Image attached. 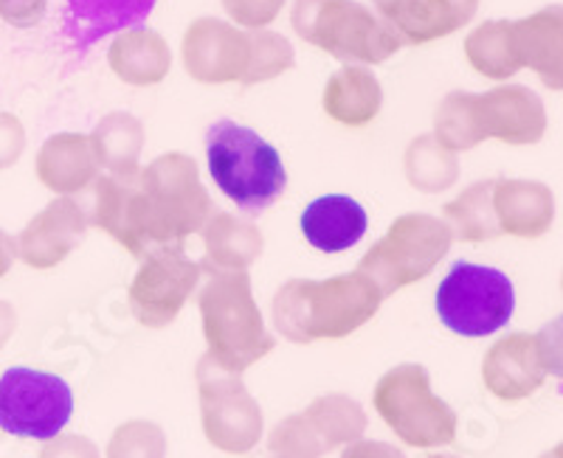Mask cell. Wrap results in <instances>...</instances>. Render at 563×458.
<instances>
[{
    "label": "cell",
    "instance_id": "d6986e66",
    "mask_svg": "<svg viewBox=\"0 0 563 458\" xmlns=\"http://www.w3.org/2000/svg\"><path fill=\"white\" fill-rule=\"evenodd\" d=\"M158 0H65L63 32L77 52H88L102 37L139 29Z\"/></svg>",
    "mask_w": 563,
    "mask_h": 458
},
{
    "label": "cell",
    "instance_id": "e0dca14e",
    "mask_svg": "<svg viewBox=\"0 0 563 458\" xmlns=\"http://www.w3.org/2000/svg\"><path fill=\"white\" fill-rule=\"evenodd\" d=\"M493 211L501 234L516 239H538L555 223V194L541 180L496 178Z\"/></svg>",
    "mask_w": 563,
    "mask_h": 458
},
{
    "label": "cell",
    "instance_id": "8992f818",
    "mask_svg": "<svg viewBox=\"0 0 563 458\" xmlns=\"http://www.w3.org/2000/svg\"><path fill=\"white\" fill-rule=\"evenodd\" d=\"M454 245V234L442 216H397L378 243L358 261V273L375 281L384 299L417 284L440 268Z\"/></svg>",
    "mask_w": 563,
    "mask_h": 458
},
{
    "label": "cell",
    "instance_id": "277c9868",
    "mask_svg": "<svg viewBox=\"0 0 563 458\" xmlns=\"http://www.w3.org/2000/svg\"><path fill=\"white\" fill-rule=\"evenodd\" d=\"M209 360L240 375L274 351L276 340L265 329L263 312L254 301L249 273L209 276L198 295Z\"/></svg>",
    "mask_w": 563,
    "mask_h": 458
},
{
    "label": "cell",
    "instance_id": "f35d334b",
    "mask_svg": "<svg viewBox=\"0 0 563 458\" xmlns=\"http://www.w3.org/2000/svg\"><path fill=\"white\" fill-rule=\"evenodd\" d=\"M341 458H406L397 447L384 445V442H355L344 450Z\"/></svg>",
    "mask_w": 563,
    "mask_h": 458
},
{
    "label": "cell",
    "instance_id": "603a6c76",
    "mask_svg": "<svg viewBox=\"0 0 563 458\" xmlns=\"http://www.w3.org/2000/svg\"><path fill=\"white\" fill-rule=\"evenodd\" d=\"M301 234L321 254H344L364 239L369 216L350 194H324L301 211Z\"/></svg>",
    "mask_w": 563,
    "mask_h": 458
},
{
    "label": "cell",
    "instance_id": "4dcf8cb0",
    "mask_svg": "<svg viewBox=\"0 0 563 458\" xmlns=\"http://www.w3.org/2000/svg\"><path fill=\"white\" fill-rule=\"evenodd\" d=\"M476 96L467 90H454L437 104L434 110V138L442 147L451 149L454 155L471 153L485 141L479 124V108H476Z\"/></svg>",
    "mask_w": 563,
    "mask_h": 458
},
{
    "label": "cell",
    "instance_id": "d4e9b609",
    "mask_svg": "<svg viewBox=\"0 0 563 458\" xmlns=\"http://www.w3.org/2000/svg\"><path fill=\"white\" fill-rule=\"evenodd\" d=\"M321 108L341 127H366L384 108V88L366 65H344L327 79Z\"/></svg>",
    "mask_w": 563,
    "mask_h": 458
},
{
    "label": "cell",
    "instance_id": "7a4b0ae2",
    "mask_svg": "<svg viewBox=\"0 0 563 458\" xmlns=\"http://www.w3.org/2000/svg\"><path fill=\"white\" fill-rule=\"evenodd\" d=\"M214 211L192 155H158L139 172V236L144 256L164 245H184L206 228Z\"/></svg>",
    "mask_w": 563,
    "mask_h": 458
},
{
    "label": "cell",
    "instance_id": "30bf717a",
    "mask_svg": "<svg viewBox=\"0 0 563 458\" xmlns=\"http://www.w3.org/2000/svg\"><path fill=\"white\" fill-rule=\"evenodd\" d=\"M203 268L186 254L184 245H164L141 259L133 284L128 290L135 321L147 329H164L173 324L198 290Z\"/></svg>",
    "mask_w": 563,
    "mask_h": 458
},
{
    "label": "cell",
    "instance_id": "ee69618b",
    "mask_svg": "<svg viewBox=\"0 0 563 458\" xmlns=\"http://www.w3.org/2000/svg\"><path fill=\"white\" fill-rule=\"evenodd\" d=\"M431 458H456V456H431Z\"/></svg>",
    "mask_w": 563,
    "mask_h": 458
},
{
    "label": "cell",
    "instance_id": "ba28073f",
    "mask_svg": "<svg viewBox=\"0 0 563 458\" xmlns=\"http://www.w3.org/2000/svg\"><path fill=\"white\" fill-rule=\"evenodd\" d=\"M442 326L462 337H485L505 329L516 310L507 273L474 261H456L434 295Z\"/></svg>",
    "mask_w": 563,
    "mask_h": 458
},
{
    "label": "cell",
    "instance_id": "ab89813d",
    "mask_svg": "<svg viewBox=\"0 0 563 458\" xmlns=\"http://www.w3.org/2000/svg\"><path fill=\"white\" fill-rule=\"evenodd\" d=\"M14 259H18V243H14L7 231H0V279L12 270Z\"/></svg>",
    "mask_w": 563,
    "mask_h": 458
},
{
    "label": "cell",
    "instance_id": "8fae6325",
    "mask_svg": "<svg viewBox=\"0 0 563 458\" xmlns=\"http://www.w3.org/2000/svg\"><path fill=\"white\" fill-rule=\"evenodd\" d=\"M203 431L214 447L225 453H249L263 433V411L256 407L240 375L220 369L203 357L198 366Z\"/></svg>",
    "mask_w": 563,
    "mask_h": 458
},
{
    "label": "cell",
    "instance_id": "4316f807",
    "mask_svg": "<svg viewBox=\"0 0 563 458\" xmlns=\"http://www.w3.org/2000/svg\"><path fill=\"white\" fill-rule=\"evenodd\" d=\"M88 138L99 169L108 175H133L141 169L139 160L147 144V133L133 113H124V110L108 113Z\"/></svg>",
    "mask_w": 563,
    "mask_h": 458
},
{
    "label": "cell",
    "instance_id": "5bb4252c",
    "mask_svg": "<svg viewBox=\"0 0 563 458\" xmlns=\"http://www.w3.org/2000/svg\"><path fill=\"white\" fill-rule=\"evenodd\" d=\"M85 234H88L85 205L74 198H57L20 231L14 239L18 259L34 270H52L82 245Z\"/></svg>",
    "mask_w": 563,
    "mask_h": 458
},
{
    "label": "cell",
    "instance_id": "8d00e7d4",
    "mask_svg": "<svg viewBox=\"0 0 563 458\" xmlns=\"http://www.w3.org/2000/svg\"><path fill=\"white\" fill-rule=\"evenodd\" d=\"M48 0H0V20L14 29H34L43 23Z\"/></svg>",
    "mask_w": 563,
    "mask_h": 458
},
{
    "label": "cell",
    "instance_id": "7bdbcfd3",
    "mask_svg": "<svg viewBox=\"0 0 563 458\" xmlns=\"http://www.w3.org/2000/svg\"><path fill=\"white\" fill-rule=\"evenodd\" d=\"M541 458H563V442L558 447H552V450H547Z\"/></svg>",
    "mask_w": 563,
    "mask_h": 458
},
{
    "label": "cell",
    "instance_id": "b9f144b4",
    "mask_svg": "<svg viewBox=\"0 0 563 458\" xmlns=\"http://www.w3.org/2000/svg\"><path fill=\"white\" fill-rule=\"evenodd\" d=\"M406 3H409V0H372V7H375V12H378L384 20L395 18V12H400V9H404Z\"/></svg>",
    "mask_w": 563,
    "mask_h": 458
},
{
    "label": "cell",
    "instance_id": "74e56055",
    "mask_svg": "<svg viewBox=\"0 0 563 458\" xmlns=\"http://www.w3.org/2000/svg\"><path fill=\"white\" fill-rule=\"evenodd\" d=\"M40 458H99V453L88 439L68 436V439H59L54 442V445L45 447Z\"/></svg>",
    "mask_w": 563,
    "mask_h": 458
},
{
    "label": "cell",
    "instance_id": "5b68a950",
    "mask_svg": "<svg viewBox=\"0 0 563 458\" xmlns=\"http://www.w3.org/2000/svg\"><path fill=\"white\" fill-rule=\"evenodd\" d=\"M290 26L344 65H380L404 48L389 20L358 0H294Z\"/></svg>",
    "mask_w": 563,
    "mask_h": 458
},
{
    "label": "cell",
    "instance_id": "9a60e30c",
    "mask_svg": "<svg viewBox=\"0 0 563 458\" xmlns=\"http://www.w3.org/2000/svg\"><path fill=\"white\" fill-rule=\"evenodd\" d=\"M482 133L507 147H532L547 133V108L525 85H499L476 96Z\"/></svg>",
    "mask_w": 563,
    "mask_h": 458
},
{
    "label": "cell",
    "instance_id": "1f68e13d",
    "mask_svg": "<svg viewBox=\"0 0 563 458\" xmlns=\"http://www.w3.org/2000/svg\"><path fill=\"white\" fill-rule=\"evenodd\" d=\"M251 34V59H249V70H245L243 85H263L271 82V79L282 77V74H288L290 68L296 65V52L294 45H290L288 37H282V34L268 32H249Z\"/></svg>",
    "mask_w": 563,
    "mask_h": 458
},
{
    "label": "cell",
    "instance_id": "f6af8a7d",
    "mask_svg": "<svg viewBox=\"0 0 563 458\" xmlns=\"http://www.w3.org/2000/svg\"><path fill=\"white\" fill-rule=\"evenodd\" d=\"M561 293H563V273H561Z\"/></svg>",
    "mask_w": 563,
    "mask_h": 458
},
{
    "label": "cell",
    "instance_id": "3957f363",
    "mask_svg": "<svg viewBox=\"0 0 563 458\" xmlns=\"http://www.w3.org/2000/svg\"><path fill=\"white\" fill-rule=\"evenodd\" d=\"M206 164L220 194L245 214L271 209L288 189L282 155L251 127L220 119L206 133Z\"/></svg>",
    "mask_w": 563,
    "mask_h": 458
},
{
    "label": "cell",
    "instance_id": "60d3db41",
    "mask_svg": "<svg viewBox=\"0 0 563 458\" xmlns=\"http://www.w3.org/2000/svg\"><path fill=\"white\" fill-rule=\"evenodd\" d=\"M12 332H14V310L7 304V301H0V344H3Z\"/></svg>",
    "mask_w": 563,
    "mask_h": 458
},
{
    "label": "cell",
    "instance_id": "f546056e",
    "mask_svg": "<svg viewBox=\"0 0 563 458\" xmlns=\"http://www.w3.org/2000/svg\"><path fill=\"white\" fill-rule=\"evenodd\" d=\"M404 172L411 189L422 194H442L460 180V158L431 133L417 135L404 153Z\"/></svg>",
    "mask_w": 563,
    "mask_h": 458
},
{
    "label": "cell",
    "instance_id": "cb8c5ba5",
    "mask_svg": "<svg viewBox=\"0 0 563 458\" xmlns=\"http://www.w3.org/2000/svg\"><path fill=\"white\" fill-rule=\"evenodd\" d=\"M108 65L124 85L153 88L169 77L173 48L155 29H130L113 37L108 48Z\"/></svg>",
    "mask_w": 563,
    "mask_h": 458
},
{
    "label": "cell",
    "instance_id": "f1b7e54d",
    "mask_svg": "<svg viewBox=\"0 0 563 458\" xmlns=\"http://www.w3.org/2000/svg\"><path fill=\"white\" fill-rule=\"evenodd\" d=\"M493 189H496V178L479 180V183L467 186L462 194H456L451 203L442 205V220L451 228L454 239L471 245L499 239L501 231L496 223V211H493Z\"/></svg>",
    "mask_w": 563,
    "mask_h": 458
},
{
    "label": "cell",
    "instance_id": "4fadbf2b",
    "mask_svg": "<svg viewBox=\"0 0 563 458\" xmlns=\"http://www.w3.org/2000/svg\"><path fill=\"white\" fill-rule=\"evenodd\" d=\"M184 70L200 85L243 82L251 59V34L218 18H198L180 40Z\"/></svg>",
    "mask_w": 563,
    "mask_h": 458
},
{
    "label": "cell",
    "instance_id": "d590c367",
    "mask_svg": "<svg viewBox=\"0 0 563 458\" xmlns=\"http://www.w3.org/2000/svg\"><path fill=\"white\" fill-rule=\"evenodd\" d=\"M26 149V130L18 115L0 113V172L14 166Z\"/></svg>",
    "mask_w": 563,
    "mask_h": 458
},
{
    "label": "cell",
    "instance_id": "ffe728a7",
    "mask_svg": "<svg viewBox=\"0 0 563 458\" xmlns=\"http://www.w3.org/2000/svg\"><path fill=\"white\" fill-rule=\"evenodd\" d=\"M34 172L48 191L59 198H74L88 191L102 169H99L88 135L57 133L40 147Z\"/></svg>",
    "mask_w": 563,
    "mask_h": 458
},
{
    "label": "cell",
    "instance_id": "9c48e42d",
    "mask_svg": "<svg viewBox=\"0 0 563 458\" xmlns=\"http://www.w3.org/2000/svg\"><path fill=\"white\" fill-rule=\"evenodd\" d=\"M74 414V391L48 371L14 366L0 375V431L20 439H57Z\"/></svg>",
    "mask_w": 563,
    "mask_h": 458
},
{
    "label": "cell",
    "instance_id": "6da1fadb",
    "mask_svg": "<svg viewBox=\"0 0 563 458\" xmlns=\"http://www.w3.org/2000/svg\"><path fill=\"white\" fill-rule=\"evenodd\" d=\"M384 295L364 273L330 279H290L276 290L271 315L274 326L290 344L339 340L358 332L378 315Z\"/></svg>",
    "mask_w": 563,
    "mask_h": 458
},
{
    "label": "cell",
    "instance_id": "7402d4cb",
    "mask_svg": "<svg viewBox=\"0 0 563 458\" xmlns=\"http://www.w3.org/2000/svg\"><path fill=\"white\" fill-rule=\"evenodd\" d=\"M200 236H203L200 268L209 276L249 273V268L254 261H260L265 248L260 225L245 220V216L225 214V211H214Z\"/></svg>",
    "mask_w": 563,
    "mask_h": 458
},
{
    "label": "cell",
    "instance_id": "d6a6232c",
    "mask_svg": "<svg viewBox=\"0 0 563 458\" xmlns=\"http://www.w3.org/2000/svg\"><path fill=\"white\" fill-rule=\"evenodd\" d=\"M108 458H164V433L150 422H128L113 433Z\"/></svg>",
    "mask_w": 563,
    "mask_h": 458
},
{
    "label": "cell",
    "instance_id": "44dd1931",
    "mask_svg": "<svg viewBox=\"0 0 563 458\" xmlns=\"http://www.w3.org/2000/svg\"><path fill=\"white\" fill-rule=\"evenodd\" d=\"M512 43L521 68H530L544 88L563 90V7L512 20Z\"/></svg>",
    "mask_w": 563,
    "mask_h": 458
},
{
    "label": "cell",
    "instance_id": "2e32d148",
    "mask_svg": "<svg viewBox=\"0 0 563 458\" xmlns=\"http://www.w3.org/2000/svg\"><path fill=\"white\" fill-rule=\"evenodd\" d=\"M482 380L493 396L505 402H519L536 394L547 380L538 337L516 332L493 344L482 360Z\"/></svg>",
    "mask_w": 563,
    "mask_h": 458
},
{
    "label": "cell",
    "instance_id": "52a82bcc",
    "mask_svg": "<svg viewBox=\"0 0 563 458\" xmlns=\"http://www.w3.org/2000/svg\"><path fill=\"white\" fill-rule=\"evenodd\" d=\"M375 411L411 447H442L456 439V414L434 396L429 371L417 364L397 366L380 377Z\"/></svg>",
    "mask_w": 563,
    "mask_h": 458
},
{
    "label": "cell",
    "instance_id": "e575fe53",
    "mask_svg": "<svg viewBox=\"0 0 563 458\" xmlns=\"http://www.w3.org/2000/svg\"><path fill=\"white\" fill-rule=\"evenodd\" d=\"M538 351H541V364L547 375L563 380V315L538 332Z\"/></svg>",
    "mask_w": 563,
    "mask_h": 458
},
{
    "label": "cell",
    "instance_id": "ac0fdd59",
    "mask_svg": "<svg viewBox=\"0 0 563 458\" xmlns=\"http://www.w3.org/2000/svg\"><path fill=\"white\" fill-rule=\"evenodd\" d=\"M141 172V169H139ZM139 172L133 175H99L90 186L88 225H97L110 234L135 259H144L139 236Z\"/></svg>",
    "mask_w": 563,
    "mask_h": 458
},
{
    "label": "cell",
    "instance_id": "7c38bea8",
    "mask_svg": "<svg viewBox=\"0 0 563 458\" xmlns=\"http://www.w3.org/2000/svg\"><path fill=\"white\" fill-rule=\"evenodd\" d=\"M366 420L358 402L341 394L316 400L305 414L288 416L271 431V458H321L344 442L358 439Z\"/></svg>",
    "mask_w": 563,
    "mask_h": 458
},
{
    "label": "cell",
    "instance_id": "484cf974",
    "mask_svg": "<svg viewBox=\"0 0 563 458\" xmlns=\"http://www.w3.org/2000/svg\"><path fill=\"white\" fill-rule=\"evenodd\" d=\"M479 12V0H409L389 20L404 45H426L451 37Z\"/></svg>",
    "mask_w": 563,
    "mask_h": 458
},
{
    "label": "cell",
    "instance_id": "83f0119b",
    "mask_svg": "<svg viewBox=\"0 0 563 458\" xmlns=\"http://www.w3.org/2000/svg\"><path fill=\"white\" fill-rule=\"evenodd\" d=\"M465 57L479 77L493 82H507L521 70L516 43H512V20H485L465 37Z\"/></svg>",
    "mask_w": 563,
    "mask_h": 458
},
{
    "label": "cell",
    "instance_id": "836d02e7",
    "mask_svg": "<svg viewBox=\"0 0 563 458\" xmlns=\"http://www.w3.org/2000/svg\"><path fill=\"white\" fill-rule=\"evenodd\" d=\"M220 3L238 29L263 32L279 18L288 0H220Z\"/></svg>",
    "mask_w": 563,
    "mask_h": 458
}]
</instances>
